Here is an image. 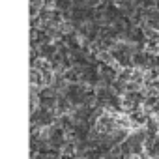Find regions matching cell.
Wrapping results in <instances>:
<instances>
[{
    "label": "cell",
    "mask_w": 159,
    "mask_h": 159,
    "mask_svg": "<svg viewBox=\"0 0 159 159\" xmlns=\"http://www.w3.org/2000/svg\"><path fill=\"white\" fill-rule=\"evenodd\" d=\"M30 159H45V153H41V152H32Z\"/></svg>",
    "instance_id": "6da1fadb"
}]
</instances>
